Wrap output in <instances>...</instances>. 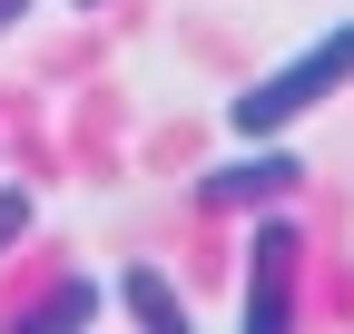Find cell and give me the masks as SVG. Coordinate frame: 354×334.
<instances>
[{"instance_id": "obj_2", "label": "cell", "mask_w": 354, "mask_h": 334, "mask_svg": "<svg viewBox=\"0 0 354 334\" xmlns=\"http://www.w3.org/2000/svg\"><path fill=\"white\" fill-rule=\"evenodd\" d=\"M256 157H227V167H207V206H276L295 177H305V167L276 148V138H246Z\"/></svg>"}, {"instance_id": "obj_3", "label": "cell", "mask_w": 354, "mask_h": 334, "mask_svg": "<svg viewBox=\"0 0 354 334\" xmlns=\"http://www.w3.org/2000/svg\"><path fill=\"white\" fill-rule=\"evenodd\" d=\"M295 315V236L256 226V266H246V334H276Z\"/></svg>"}, {"instance_id": "obj_7", "label": "cell", "mask_w": 354, "mask_h": 334, "mask_svg": "<svg viewBox=\"0 0 354 334\" xmlns=\"http://www.w3.org/2000/svg\"><path fill=\"white\" fill-rule=\"evenodd\" d=\"M10 20H30V0H0V30H10Z\"/></svg>"}, {"instance_id": "obj_4", "label": "cell", "mask_w": 354, "mask_h": 334, "mask_svg": "<svg viewBox=\"0 0 354 334\" xmlns=\"http://www.w3.org/2000/svg\"><path fill=\"white\" fill-rule=\"evenodd\" d=\"M118 305L138 315V324H158V334H187V295H177L158 266H128V275H118Z\"/></svg>"}, {"instance_id": "obj_6", "label": "cell", "mask_w": 354, "mask_h": 334, "mask_svg": "<svg viewBox=\"0 0 354 334\" xmlns=\"http://www.w3.org/2000/svg\"><path fill=\"white\" fill-rule=\"evenodd\" d=\"M30 236V187H0V246Z\"/></svg>"}, {"instance_id": "obj_1", "label": "cell", "mask_w": 354, "mask_h": 334, "mask_svg": "<svg viewBox=\"0 0 354 334\" xmlns=\"http://www.w3.org/2000/svg\"><path fill=\"white\" fill-rule=\"evenodd\" d=\"M354 79V20H335V30H315L305 50H286L276 69H256L246 89L227 99V128L236 138H286L305 108H325L335 89Z\"/></svg>"}, {"instance_id": "obj_5", "label": "cell", "mask_w": 354, "mask_h": 334, "mask_svg": "<svg viewBox=\"0 0 354 334\" xmlns=\"http://www.w3.org/2000/svg\"><path fill=\"white\" fill-rule=\"evenodd\" d=\"M79 315H99V285H59V295L30 305V324H79Z\"/></svg>"}]
</instances>
